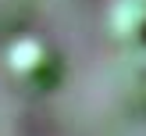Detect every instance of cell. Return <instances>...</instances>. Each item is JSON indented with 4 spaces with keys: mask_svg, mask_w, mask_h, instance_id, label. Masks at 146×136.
<instances>
[{
    "mask_svg": "<svg viewBox=\"0 0 146 136\" xmlns=\"http://www.w3.org/2000/svg\"><path fill=\"white\" fill-rule=\"evenodd\" d=\"M4 75L21 93H50L64 75V57L50 40L36 32H18L0 54Z\"/></svg>",
    "mask_w": 146,
    "mask_h": 136,
    "instance_id": "obj_1",
    "label": "cell"
},
{
    "mask_svg": "<svg viewBox=\"0 0 146 136\" xmlns=\"http://www.w3.org/2000/svg\"><path fill=\"white\" fill-rule=\"evenodd\" d=\"M107 21L121 43L146 47V0H114Z\"/></svg>",
    "mask_w": 146,
    "mask_h": 136,
    "instance_id": "obj_2",
    "label": "cell"
}]
</instances>
